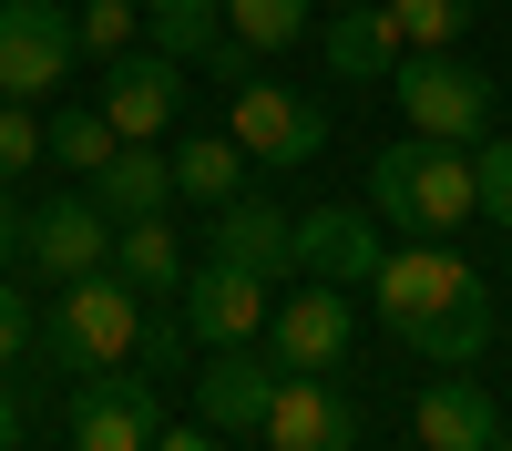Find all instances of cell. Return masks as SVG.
Instances as JSON below:
<instances>
[{
  "label": "cell",
  "mask_w": 512,
  "mask_h": 451,
  "mask_svg": "<svg viewBox=\"0 0 512 451\" xmlns=\"http://www.w3.org/2000/svg\"><path fill=\"white\" fill-rule=\"evenodd\" d=\"M472 185H482V216L512 236V144H472Z\"/></svg>",
  "instance_id": "27"
},
{
  "label": "cell",
  "mask_w": 512,
  "mask_h": 451,
  "mask_svg": "<svg viewBox=\"0 0 512 451\" xmlns=\"http://www.w3.org/2000/svg\"><path fill=\"white\" fill-rule=\"evenodd\" d=\"M21 349H31V308H21V287L0 277V369H11Z\"/></svg>",
  "instance_id": "29"
},
{
  "label": "cell",
  "mask_w": 512,
  "mask_h": 451,
  "mask_svg": "<svg viewBox=\"0 0 512 451\" xmlns=\"http://www.w3.org/2000/svg\"><path fill=\"white\" fill-rule=\"evenodd\" d=\"M256 441L267 451H359V400L338 390V369H287Z\"/></svg>",
  "instance_id": "8"
},
{
  "label": "cell",
  "mask_w": 512,
  "mask_h": 451,
  "mask_svg": "<svg viewBox=\"0 0 512 451\" xmlns=\"http://www.w3.org/2000/svg\"><path fill=\"white\" fill-rule=\"evenodd\" d=\"M72 21H82V52H103V62H113V52H123V41H134V31H144V0H82V11H72Z\"/></svg>",
  "instance_id": "26"
},
{
  "label": "cell",
  "mask_w": 512,
  "mask_h": 451,
  "mask_svg": "<svg viewBox=\"0 0 512 451\" xmlns=\"http://www.w3.org/2000/svg\"><path fill=\"white\" fill-rule=\"evenodd\" d=\"M379 216H359V205H318V216H297V267H318L328 287H369L379 277Z\"/></svg>",
  "instance_id": "14"
},
{
  "label": "cell",
  "mask_w": 512,
  "mask_h": 451,
  "mask_svg": "<svg viewBox=\"0 0 512 451\" xmlns=\"http://www.w3.org/2000/svg\"><path fill=\"white\" fill-rule=\"evenodd\" d=\"M144 41L164 62H216L226 52V0H144Z\"/></svg>",
  "instance_id": "20"
},
{
  "label": "cell",
  "mask_w": 512,
  "mask_h": 451,
  "mask_svg": "<svg viewBox=\"0 0 512 451\" xmlns=\"http://www.w3.org/2000/svg\"><path fill=\"white\" fill-rule=\"evenodd\" d=\"M11 441H21V400L0 390V451H11Z\"/></svg>",
  "instance_id": "32"
},
{
  "label": "cell",
  "mask_w": 512,
  "mask_h": 451,
  "mask_svg": "<svg viewBox=\"0 0 512 451\" xmlns=\"http://www.w3.org/2000/svg\"><path fill=\"white\" fill-rule=\"evenodd\" d=\"M41 339H52V359L72 369V380H103V369H123V359L144 349V287L123 277V267H93V277H72Z\"/></svg>",
  "instance_id": "3"
},
{
  "label": "cell",
  "mask_w": 512,
  "mask_h": 451,
  "mask_svg": "<svg viewBox=\"0 0 512 451\" xmlns=\"http://www.w3.org/2000/svg\"><path fill=\"white\" fill-rule=\"evenodd\" d=\"M144 369H185V318H144Z\"/></svg>",
  "instance_id": "28"
},
{
  "label": "cell",
  "mask_w": 512,
  "mask_h": 451,
  "mask_svg": "<svg viewBox=\"0 0 512 451\" xmlns=\"http://www.w3.org/2000/svg\"><path fill=\"white\" fill-rule=\"evenodd\" d=\"M41 154H52V123H41L31 103H11V93H0V185H21Z\"/></svg>",
  "instance_id": "25"
},
{
  "label": "cell",
  "mask_w": 512,
  "mask_h": 451,
  "mask_svg": "<svg viewBox=\"0 0 512 451\" xmlns=\"http://www.w3.org/2000/svg\"><path fill=\"white\" fill-rule=\"evenodd\" d=\"M226 134L246 144V164H267V175H297V164H318L328 113H318L308 93H287V82L246 72V82H236V103H226Z\"/></svg>",
  "instance_id": "5"
},
{
  "label": "cell",
  "mask_w": 512,
  "mask_h": 451,
  "mask_svg": "<svg viewBox=\"0 0 512 451\" xmlns=\"http://www.w3.org/2000/svg\"><path fill=\"white\" fill-rule=\"evenodd\" d=\"M369 298H379L400 349L441 359V369H472L492 349V298H482V277H472V257H461L451 236H410L400 257H379Z\"/></svg>",
  "instance_id": "1"
},
{
  "label": "cell",
  "mask_w": 512,
  "mask_h": 451,
  "mask_svg": "<svg viewBox=\"0 0 512 451\" xmlns=\"http://www.w3.org/2000/svg\"><path fill=\"white\" fill-rule=\"evenodd\" d=\"M216 257H236V267H256V277H277V267H297V216L277 195H236V205H216Z\"/></svg>",
  "instance_id": "16"
},
{
  "label": "cell",
  "mask_w": 512,
  "mask_h": 451,
  "mask_svg": "<svg viewBox=\"0 0 512 451\" xmlns=\"http://www.w3.org/2000/svg\"><path fill=\"white\" fill-rule=\"evenodd\" d=\"M390 93L410 113V134H431V144H482L492 134V82L461 62V52H410L390 72Z\"/></svg>",
  "instance_id": "4"
},
{
  "label": "cell",
  "mask_w": 512,
  "mask_h": 451,
  "mask_svg": "<svg viewBox=\"0 0 512 451\" xmlns=\"http://www.w3.org/2000/svg\"><path fill=\"white\" fill-rule=\"evenodd\" d=\"M72 62H82V21L62 11V0H0V93L11 103L62 93Z\"/></svg>",
  "instance_id": "7"
},
{
  "label": "cell",
  "mask_w": 512,
  "mask_h": 451,
  "mask_svg": "<svg viewBox=\"0 0 512 451\" xmlns=\"http://www.w3.org/2000/svg\"><path fill=\"white\" fill-rule=\"evenodd\" d=\"M369 216H390L410 236H451L482 216V185H472V144H431V134H400L390 154L369 164Z\"/></svg>",
  "instance_id": "2"
},
{
  "label": "cell",
  "mask_w": 512,
  "mask_h": 451,
  "mask_svg": "<svg viewBox=\"0 0 512 451\" xmlns=\"http://www.w3.org/2000/svg\"><path fill=\"white\" fill-rule=\"evenodd\" d=\"M113 267L134 277L144 298H175V287H185V236L164 216H134V226H113Z\"/></svg>",
  "instance_id": "21"
},
{
  "label": "cell",
  "mask_w": 512,
  "mask_h": 451,
  "mask_svg": "<svg viewBox=\"0 0 512 451\" xmlns=\"http://www.w3.org/2000/svg\"><path fill=\"white\" fill-rule=\"evenodd\" d=\"M318 52H328L338 82H390V72H400V31H390L379 0H349L338 21H318Z\"/></svg>",
  "instance_id": "17"
},
{
  "label": "cell",
  "mask_w": 512,
  "mask_h": 451,
  "mask_svg": "<svg viewBox=\"0 0 512 451\" xmlns=\"http://www.w3.org/2000/svg\"><path fill=\"white\" fill-rule=\"evenodd\" d=\"M308 11H318V0H226V41H236V52H267V62H277V52H297V41L318 31Z\"/></svg>",
  "instance_id": "22"
},
{
  "label": "cell",
  "mask_w": 512,
  "mask_h": 451,
  "mask_svg": "<svg viewBox=\"0 0 512 451\" xmlns=\"http://www.w3.org/2000/svg\"><path fill=\"white\" fill-rule=\"evenodd\" d=\"M154 451H216L205 431H154Z\"/></svg>",
  "instance_id": "31"
},
{
  "label": "cell",
  "mask_w": 512,
  "mask_h": 451,
  "mask_svg": "<svg viewBox=\"0 0 512 451\" xmlns=\"http://www.w3.org/2000/svg\"><path fill=\"white\" fill-rule=\"evenodd\" d=\"M175 103H185V62H164V52H113L103 62V113H113L123 144H164Z\"/></svg>",
  "instance_id": "12"
},
{
  "label": "cell",
  "mask_w": 512,
  "mask_h": 451,
  "mask_svg": "<svg viewBox=\"0 0 512 451\" xmlns=\"http://www.w3.org/2000/svg\"><path fill=\"white\" fill-rule=\"evenodd\" d=\"M154 431H164L154 369H103L72 390V451H154Z\"/></svg>",
  "instance_id": "10"
},
{
  "label": "cell",
  "mask_w": 512,
  "mask_h": 451,
  "mask_svg": "<svg viewBox=\"0 0 512 451\" xmlns=\"http://www.w3.org/2000/svg\"><path fill=\"white\" fill-rule=\"evenodd\" d=\"M246 185H256V164H246L236 134H185L175 144V195L185 205H236Z\"/></svg>",
  "instance_id": "19"
},
{
  "label": "cell",
  "mask_w": 512,
  "mask_h": 451,
  "mask_svg": "<svg viewBox=\"0 0 512 451\" xmlns=\"http://www.w3.org/2000/svg\"><path fill=\"white\" fill-rule=\"evenodd\" d=\"M175 318H185L195 349H246V339H267V277L205 246L185 267V287H175Z\"/></svg>",
  "instance_id": "6"
},
{
  "label": "cell",
  "mask_w": 512,
  "mask_h": 451,
  "mask_svg": "<svg viewBox=\"0 0 512 451\" xmlns=\"http://www.w3.org/2000/svg\"><path fill=\"white\" fill-rule=\"evenodd\" d=\"M410 431H420V451H492L502 441V410H492V390L472 380V369H451V380L420 390Z\"/></svg>",
  "instance_id": "15"
},
{
  "label": "cell",
  "mask_w": 512,
  "mask_h": 451,
  "mask_svg": "<svg viewBox=\"0 0 512 451\" xmlns=\"http://www.w3.org/2000/svg\"><path fill=\"white\" fill-rule=\"evenodd\" d=\"M400 31V52H451L461 31H472V0H379Z\"/></svg>",
  "instance_id": "24"
},
{
  "label": "cell",
  "mask_w": 512,
  "mask_h": 451,
  "mask_svg": "<svg viewBox=\"0 0 512 451\" xmlns=\"http://www.w3.org/2000/svg\"><path fill=\"white\" fill-rule=\"evenodd\" d=\"M103 195V216L113 226H134V216H164V205H175V154H164V144H123L113 164H103V175H93Z\"/></svg>",
  "instance_id": "18"
},
{
  "label": "cell",
  "mask_w": 512,
  "mask_h": 451,
  "mask_svg": "<svg viewBox=\"0 0 512 451\" xmlns=\"http://www.w3.org/2000/svg\"><path fill=\"white\" fill-rule=\"evenodd\" d=\"M277 380H287V369H277V349H216V359H205V380H195V410H205V431H256V421H267V400H277Z\"/></svg>",
  "instance_id": "13"
},
{
  "label": "cell",
  "mask_w": 512,
  "mask_h": 451,
  "mask_svg": "<svg viewBox=\"0 0 512 451\" xmlns=\"http://www.w3.org/2000/svg\"><path fill=\"white\" fill-rule=\"evenodd\" d=\"M113 154H123V134H113V113H103V103L52 113V164H72V175H103Z\"/></svg>",
  "instance_id": "23"
},
{
  "label": "cell",
  "mask_w": 512,
  "mask_h": 451,
  "mask_svg": "<svg viewBox=\"0 0 512 451\" xmlns=\"http://www.w3.org/2000/svg\"><path fill=\"white\" fill-rule=\"evenodd\" d=\"M21 257H31V277L72 287V277L113 267V216H103L93 195H41L31 216H21Z\"/></svg>",
  "instance_id": "9"
},
{
  "label": "cell",
  "mask_w": 512,
  "mask_h": 451,
  "mask_svg": "<svg viewBox=\"0 0 512 451\" xmlns=\"http://www.w3.org/2000/svg\"><path fill=\"white\" fill-rule=\"evenodd\" d=\"M0 267H21V205L0 195Z\"/></svg>",
  "instance_id": "30"
},
{
  "label": "cell",
  "mask_w": 512,
  "mask_h": 451,
  "mask_svg": "<svg viewBox=\"0 0 512 451\" xmlns=\"http://www.w3.org/2000/svg\"><path fill=\"white\" fill-rule=\"evenodd\" d=\"M338 11H349V0H338Z\"/></svg>",
  "instance_id": "34"
},
{
  "label": "cell",
  "mask_w": 512,
  "mask_h": 451,
  "mask_svg": "<svg viewBox=\"0 0 512 451\" xmlns=\"http://www.w3.org/2000/svg\"><path fill=\"white\" fill-rule=\"evenodd\" d=\"M492 451H512V441H492Z\"/></svg>",
  "instance_id": "33"
},
{
  "label": "cell",
  "mask_w": 512,
  "mask_h": 451,
  "mask_svg": "<svg viewBox=\"0 0 512 451\" xmlns=\"http://www.w3.org/2000/svg\"><path fill=\"white\" fill-rule=\"evenodd\" d=\"M267 349H277V369H338L359 349V318H349V287H297V298L267 318Z\"/></svg>",
  "instance_id": "11"
}]
</instances>
